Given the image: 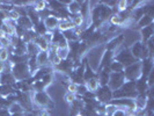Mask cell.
Returning <instances> with one entry per match:
<instances>
[{"label": "cell", "instance_id": "obj_24", "mask_svg": "<svg viewBox=\"0 0 154 116\" xmlns=\"http://www.w3.org/2000/svg\"><path fill=\"white\" fill-rule=\"evenodd\" d=\"M14 93V87L11 85H0V95L1 96H9Z\"/></svg>", "mask_w": 154, "mask_h": 116}, {"label": "cell", "instance_id": "obj_17", "mask_svg": "<svg viewBox=\"0 0 154 116\" xmlns=\"http://www.w3.org/2000/svg\"><path fill=\"white\" fill-rule=\"evenodd\" d=\"M36 62L38 66H45L49 63V55L45 51H39L37 56H36Z\"/></svg>", "mask_w": 154, "mask_h": 116}, {"label": "cell", "instance_id": "obj_43", "mask_svg": "<svg viewBox=\"0 0 154 116\" xmlns=\"http://www.w3.org/2000/svg\"><path fill=\"white\" fill-rule=\"evenodd\" d=\"M78 116H80V115H78Z\"/></svg>", "mask_w": 154, "mask_h": 116}, {"label": "cell", "instance_id": "obj_4", "mask_svg": "<svg viewBox=\"0 0 154 116\" xmlns=\"http://www.w3.org/2000/svg\"><path fill=\"white\" fill-rule=\"evenodd\" d=\"M32 101L41 108L44 109H51L54 108V102L50 99V96L45 92L35 93V95H32Z\"/></svg>", "mask_w": 154, "mask_h": 116}, {"label": "cell", "instance_id": "obj_16", "mask_svg": "<svg viewBox=\"0 0 154 116\" xmlns=\"http://www.w3.org/2000/svg\"><path fill=\"white\" fill-rule=\"evenodd\" d=\"M73 28H74V26L69 17L67 19H59V24H58L59 31H66L69 29H73Z\"/></svg>", "mask_w": 154, "mask_h": 116}, {"label": "cell", "instance_id": "obj_25", "mask_svg": "<svg viewBox=\"0 0 154 116\" xmlns=\"http://www.w3.org/2000/svg\"><path fill=\"white\" fill-rule=\"evenodd\" d=\"M57 56L62 59V61H65L69 58V46L67 48H58L57 50Z\"/></svg>", "mask_w": 154, "mask_h": 116}, {"label": "cell", "instance_id": "obj_32", "mask_svg": "<svg viewBox=\"0 0 154 116\" xmlns=\"http://www.w3.org/2000/svg\"><path fill=\"white\" fill-rule=\"evenodd\" d=\"M41 81H42V83H43L45 86L50 85V83L52 81V74H51V73H49V74L44 76V77L41 79Z\"/></svg>", "mask_w": 154, "mask_h": 116}, {"label": "cell", "instance_id": "obj_5", "mask_svg": "<svg viewBox=\"0 0 154 116\" xmlns=\"http://www.w3.org/2000/svg\"><path fill=\"white\" fill-rule=\"evenodd\" d=\"M124 83H125V77L123 72H110L107 86L114 92V91H117L119 87H122Z\"/></svg>", "mask_w": 154, "mask_h": 116}, {"label": "cell", "instance_id": "obj_20", "mask_svg": "<svg viewBox=\"0 0 154 116\" xmlns=\"http://www.w3.org/2000/svg\"><path fill=\"white\" fill-rule=\"evenodd\" d=\"M109 76H110V69L108 67H104L102 72H100V76H99V83L102 86H106L109 80Z\"/></svg>", "mask_w": 154, "mask_h": 116}, {"label": "cell", "instance_id": "obj_21", "mask_svg": "<svg viewBox=\"0 0 154 116\" xmlns=\"http://www.w3.org/2000/svg\"><path fill=\"white\" fill-rule=\"evenodd\" d=\"M27 16L29 17L30 22L32 23L34 26H37V24L41 22V17H39V15L35 12V9H32V8H29V11H28V13H27Z\"/></svg>", "mask_w": 154, "mask_h": 116}, {"label": "cell", "instance_id": "obj_22", "mask_svg": "<svg viewBox=\"0 0 154 116\" xmlns=\"http://www.w3.org/2000/svg\"><path fill=\"white\" fill-rule=\"evenodd\" d=\"M153 23V17H151V16L148 15H145L141 16L140 19H139V21L137 22V24H138V28H145V27H147V26H151Z\"/></svg>", "mask_w": 154, "mask_h": 116}, {"label": "cell", "instance_id": "obj_27", "mask_svg": "<svg viewBox=\"0 0 154 116\" xmlns=\"http://www.w3.org/2000/svg\"><path fill=\"white\" fill-rule=\"evenodd\" d=\"M109 69L111 72H123L124 71V66L121 64V63L118 62H112L110 64V66H109Z\"/></svg>", "mask_w": 154, "mask_h": 116}, {"label": "cell", "instance_id": "obj_39", "mask_svg": "<svg viewBox=\"0 0 154 116\" xmlns=\"http://www.w3.org/2000/svg\"><path fill=\"white\" fill-rule=\"evenodd\" d=\"M5 72V63H1L0 62V74Z\"/></svg>", "mask_w": 154, "mask_h": 116}, {"label": "cell", "instance_id": "obj_41", "mask_svg": "<svg viewBox=\"0 0 154 116\" xmlns=\"http://www.w3.org/2000/svg\"><path fill=\"white\" fill-rule=\"evenodd\" d=\"M11 116H24V114H23V113L22 114H12Z\"/></svg>", "mask_w": 154, "mask_h": 116}, {"label": "cell", "instance_id": "obj_1", "mask_svg": "<svg viewBox=\"0 0 154 116\" xmlns=\"http://www.w3.org/2000/svg\"><path fill=\"white\" fill-rule=\"evenodd\" d=\"M138 93L136 89V81H126L122 87L112 92L114 99H136Z\"/></svg>", "mask_w": 154, "mask_h": 116}, {"label": "cell", "instance_id": "obj_29", "mask_svg": "<svg viewBox=\"0 0 154 116\" xmlns=\"http://www.w3.org/2000/svg\"><path fill=\"white\" fill-rule=\"evenodd\" d=\"M8 58H9V52L6 48H1L0 49V62L4 63L6 62Z\"/></svg>", "mask_w": 154, "mask_h": 116}, {"label": "cell", "instance_id": "obj_10", "mask_svg": "<svg viewBox=\"0 0 154 116\" xmlns=\"http://www.w3.org/2000/svg\"><path fill=\"white\" fill-rule=\"evenodd\" d=\"M16 83L15 78L11 72H4L0 74V85H11L14 86Z\"/></svg>", "mask_w": 154, "mask_h": 116}, {"label": "cell", "instance_id": "obj_14", "mask_svg": "<svg viewBox=\"0 0 154 116\" xmlns=\"http://www.w3.org/2000/svg\"><path fill=\"white\" fill-rule=\"evenodd\" d=\"M85 86L88 92H92V93L96 92V91L99 89V87H100L99 79H97V78H92V79H89V80L86 81Z\"/></svg>", "mask_w": 154, "mask_h": 116}, {"label": "cell", "instance_id": "obj_35", "mask_svg": "<svg viewBox=\"0 0 154 116\" xmlns=\"http://www.w3.org/2000/svg\"><path fill=\"white\" fill-rule=\"evenodd\" d=\"M111 116H126V110L117 108L115 111L112 113V115H111Z\"/></svg>", "mask_w": 154, "mask_h": 116}, {"label": "cell", "instance_id": "obj_40", "mask_svg": "<svg viewBox=\"0 0 154 116\" xmlns=\"http://www.w3.org/2000/svg\"><path fill=\"white\" fill-rule=\"evenodd\" d=\"M24 116H36L34 113H27V114H24Z\"/></svg>", "mask_w": 154, "mask_h": 116}, {"label": "cell", "instance_id": "obj_34", "mask_svg": "<svg viewBox=\"0 0 154 116\" xmlns=\"http://www.w3.org/2000/svg\"><path fill=\"white\" fill-rule=\"evenodd\" d=\"M77 88H78V85L73 84V83H69V85H67V91L71 94H77Z\"/></svg>", "mask_w": 154, "mask_h": 116}, {"label": "cell", "instance_id": "obj_8", "mask_svg": "<svg viewBox=\"0 0 154 116\" xmlns=\"http://www.w3.org/2000/svg\"><path fill=\"white\" fill-rule=\"evenodd\" d=\"M153 67V63H152V56L145 58L143 62H141V77L146 78L148 77V74L153 71L152 70Z\"/></svg>", "mask_w": 154, "mask_h": 116}, {"label": "cell", "instance_id": "obj_42", "mask_svg": "<svg viewBox=\"0 0 154 116\" xmlns=\"http://www.w3.org/2000/svg\"><path fill=\"white\" fill-rule=\"evenodd\" d=\"M126 116H137L134 113H129V114H126Z\"/></svg>", "mask_w": 154, "mask_h": 116}, {"label": "cell", "instance_id": "obj_15", "mask_svg": "<svg viewBox=\"0 0 154 116\" xmlns=\"http://www.w3.org/2000/svg\"><path fill=\"white\" fill-rule=\"evenodd\" d=\"M17 26L23 28L24 30H30L32 29V23L30 22L29 17L26 15V16H20L19 20H17Z\"/></svg>", "mask_w": 154, "mask_h": 116}, {"label": "cell", "instance_id": "obj_19", "mask_svg": "<svg viewBox=\"0 0 154 116\" xmlns=\"http://www.w3.org/2000/svg\"><path fill=\"white\" fill-rule=\"evenodd\" d=\"M26 50H27V55L29 57H36L37 54L39 52V49L37 48L36 44H34L32 42H29L26 44Z\"/></svg>", "mask_w": 154, "mask_h": 116}, {"label": "cell", "instance_id": "obj_3", "mask_svg": "<svg viewBox=\"0 0 154 116\" xmlns=\"http://www.w3.org/2000/svg\"><path fill=\"white\" fill-rule=\"evenodd\" d=\"M11 73L13 74V77L15 78V80H19V81H23L26 79L31 76L30 71H29V67L27 65V63H21V64H14L12 66V71Z\"/></svg>", "mask_w": 154, "mask_h": 116}, {"label": "cell", "instance_id": "obj_2", "mask_svg": "<svg viewBox=\"0 0 154 116\" xmlns=\"http://www.w3.org/2000/svg\"><path fill=\"white\" fill-rule=\"evenodd\" d=\"M124 77L129 81H136L141 77V62H136L124 67Z\"/></svg>", "mask_w": 154, "mask_h": 116}, {"label": "cell", "instance_id": "obj_36", "mask_svg": "<svg viewBox=\"0 0 154 116\" xmlns=\"http://www.w3.org/2000/svg\"><path fill=\"white\" fill-rule=\"evenodd\" d=\"M87 92V88H86L85 85H78L77 88V94H80V95H84L85 93Z\"/></svg>", "mask_w": 154, "mask_h": 116}, {"label": "cell", "instance_id": "obj_38", "mask_svg": "<svg viewBox=\"0 0 154 116\" xmlns=\"http://www.w3.org/2000/svg\"><path fill=\"white\" fill-rule=\"evenodd\" d=\"M38 116H50V114H49V111L46 109H42V110L38 111Z\"/></svg>", "mask_w": 154, "mask_h": 116}, {"label": "cell", "instance_id": "obj_31", "mask_svg": "<svg viewBox=\"0 0 154 116\" xmlns=\"http://www.w3.org/2000/svg\"><path fill=\"white\" fill-rule=\"evenodd\" d=\"M117 6H118V11L119 12H123V11H126L129 8V4L125 0H121V1L117 2Z\"/></svg>", "mask_w": 154, "mask_h": 116}, {"label": "cell", "instance_id": "obj_26", "mask_svg": "<svg viewBox=\"0 0 154 116\" xmlns=\"http://www.w3.org/2000/svg\"><path fill=\"white\" fill-rule=\"evenodd\" d=\"M35 33L38 36H44L46 33H48V29L45 28V26L43 24V22H39L37 26H35Z\"/></svg>", "mask_w": 154, "mask_h": 116}, {"label": "cell", "instance_id": "obj_33", "mask_svg": "<svg viewBox=\"0 0 154 116\" xmlns=\"http://www.w3.org/2000/svg\"><path fill=\"white\" fill-rule=\"evenodd\" d=\"M64 99H65V101H66L67 103L71 105L73 101L75 100V95H74V94H71V93H66L65 96H64Z\"/></svg>", "mask_w": 154, "mask_h": 116}, {"label": "cell", "instance_id": "obj_7", "mask_svg": "<svg viewBox=\"0 0 154 116\" xmlns=\"http://www.w3.org/2000/svg\"><path fill=\"white\" fill-rule=\"evenodd\" d=\"M96 98L100 103H107L112 100V91L108 86H101L96 91Z\"/></svg>", "mask_w": 154, "mask_h": 116}, {"label": "cell", "instance_id": "obj_13", "mask_svg": "<svg viewBox=\"0 0 154 116\" xmlns=\"http://www.w3.org/2000/svg\"><path fill=\"white\" fill-rule=\"evenodd\" d=\"M57 70L60 72H64V73H69V71L73 67V61L72 59H65V61H62L57 66Z\"/></svg>", "mask_w": 154, "mask_h": 116}, {"label": "cell", "instance_id": "obj_6", "mask_svg": "<svg viewBox=\"0 0 154 116\" xmlns=\"http://www.w3.org/2000/svg\"><path fill=\"white\" fill-rule=\"evenodd\" d=\"M114 58H115L116 62L121 63L124 67H125V66L131 65V64H133V63L138 62V61L132 56L131 51H130L128 48L122 49V51H121L118 55H115V57H114Z\"/></svg>", "mask_w": 154, "mask_h": 116}, {"label": "cell", "instance_id": "obj_23", "mask_svg": "<svg viewBox=\"0 0 154 116\" xmlns=\"http://www.w3.org/2000/svg\"><path fill=\"white\" fill-rule=\"evenodd\" d=\"M8 110H9L11 115H12V114H22L23 111H24L22 105H20L19 102H13V103L8 107Z\"/></svg>", "mask_w": 154, "mask_h": 116}, {"label": "cell", "instance_id": "obj_18", "mask_svg": "<svg viewBox=\"0 0 154 116\" xmlns=\"http://www.w3.org/2000/svg\"><path fill=\"white\" fill-rule=\"evenodd\" d=\"M67 12L72 13V14H80V9H81V4L78 1H69L67 5Z\"/></svg>", "mask_w": 154, "mask_h": 116}, {"label": "cell", "instance_id": "obj_9", "mask_svg": "<svg viewBox=\"0 0 154 116\" xmlns=\"http://www.w3.org/2000/svg\"><path fill=\"white\" fill-rule=\"evenodd\" d=\"M43 24L45 26L46 29L51 31H54L57 28H58V24H59V19L56 17L54 15H50V16H46L45 19L43 20Z\"/></svg>", "mask_w": 154, "mask_h": 116}, {"label": "cell", "instance_id": "obj_37", "mask_svg": "<svg viewBox=\"0 0 154 116\" xmlns=\"http://www.w3.org/2000/svg\"><path fill=\"white\" fill-rule=\"evenodd\" d=\"M0 116H11V113H9L8 108L0 109Z\"/></svg>", "mask_w": 154, "mask_h": 116}, {"label": "cell", "instance_id": "obj_28", "mask_svg": "<svg viewBox=\"0 0 154 116\" xmlns=\"http://www.w3.org/2000/svg\"><path fill=\"white\" fill-rule=\"evenodd\" d=\"M71 21H72V23H73V26H74V27L80 28V27L84 24V17L80 15V14H77V15L73 16V19H72Z\"/></svg>", "mask_w": 154, "mask_h": 116}, {"label": "cell", "instance_id": "obj_30", "mask_svg": "<svg viewBox=\"0 0 154 116\" xmlns=\"http://www.w3.org/2000/svg\"><path fill=\"white\" fill-rule=\"evenodd\" d=\"M46 8V2L45 1H35L34 2V9H35V12L36 11H44Z\"/></svg>", "mask_w": 154, "mask_h": 116}, {"label": "cell", "instance_id": "obj_11", "mask_svg": "<svg viewBox=\"0 0 154 116\" xmlns=\"http://www.w3.org/2000/svg\"><path fill=\"white\" fill-rule=\"evenodd\" d=\"M32 43L37 45V48L39 49V51H45V52H48V50H49V43L46 42V39H44L43 36H37V37H35V39H32Z\"/></svg>", "mask_w": 154, "mask_h": 116}, {"label": "cell", "instance_id": "obj_12", "mask_svg": "<svg viewBox=\"0 0 154 116\" xmlns=\"http://www.w3.org/2000/svg\"><path fill=\"white\" fill-rule=\"evenodd\" d=\"M140 34H141L143 44H146L147 41L153 37V26L151 24V26H147V27H145V28H141Z\"/></svg>", "mask_w": 154, "mask_h": 116}]
</instances>
